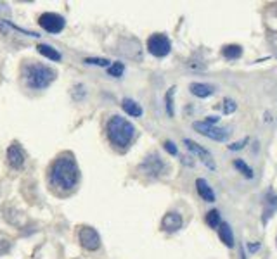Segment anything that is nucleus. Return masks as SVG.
<instances>
[{"instance_id": "f257e3e1", "label": "nucleus", "mask_w": 277, "mask_h": 259, "mask_svg": "<svg viewBox=\"0 0 277 259\" xmlns=\"http://www.w3.org/2000/svg\"><path fill=\"white\" fill-rule=\"evenodd\" d=\"M80 180L78 164L71 154H62L52 162L49 170V181L54 189L59 190H71L76 187Z\"/></svg>"}, {"instance_id": "f03ea898", "label": "nucleus", "mask_w": 277, "mask_h": 259, "mask_svg": "<svg viewBox=\"0 0 277 259\" xmlns=\"http://www.w3.org/2000/svg\"><path fill=\"white\" fill-rule=\"evenodd\" d=\"M108 138L115 147L125 149L132 144L135 137V126L121 116H113L106 125Z\"/></svg>"}, {"instance_id": "7ed1b4c3", "label": "nucleus", "mask_w": 277, "mask_h": 259, "mask_svg": "<svg viewBox=\"0 0 277 259\" xmlns=\"http://www.w3.org/2000/svg\"><path fill=\"white\" fill-rule=\"evenodd\" d=\"M25 81L30 88L33 90H44L56 80V71L49 66L44 64H28L23 69Z\"/></svg>"}, {"instance_id": "20e7f679", "label": "nucleus", "mask_w": 277, "mask_h": 259, "mask_svg": "<svg viewBox=\"0 0 277 259\" xmlns=\"http://www.w3.org/2000/svg\"><path fill=\"white\" fill-rule=\"evenodd\" d=\"M193 128L198 131V133L204 135V137L215 140V142H227L230 137V126H217V125H210L206 121H196L193 125Z\"/></svg>"}, {"instance_id": "39448f33", "label": "nucleus", "mask_w": 277, "mask_h": 259, "mask_svg": "<svg viewBox=\"0 0 277 259\" xmlns=\"http://www.w3.org/2000/svg\"><path fill=\"white\" fill-rule=\"evenodd\" d=\"M147 51L153 54L154 57H166L172 51V43L168 40L166 35L163 33H154L147 38Z\"/></svg>"}, {"instance_id": "423d86ee", "label": "nucleus", "mask_w": 277, "mask_h": 259, "mask_svg": "<svg viewBox=\"0 0 277 259\" xmlns=\"http://www.w3.org/2000/svg\"><path fill=\"white\" fill-rule=\"evenodd\" d=\"M38 25L42 26L47 33L57 35L65 30L66 21H65V17L56 14V12H44V14L38 17Z\"/></svg>"}, {"instance_id": "0eeeda50", "label": "nucleus", "mask_w": 277, "mask_h": 259, "mask_svg": "<svg viewBox=\"0 0 277 259\" xmlns=\"http://www.w3.org/2000/svg\"><path fill=\"white\" fill-rule=\"evenodd\" d=\"M139 170L147 176H160L166 171V164L161 161V157L156 152H153L144 159V162L140 164Z\"/></svg>"}, {"instance_id": "6e6552de", "label": "nucleus", "mask_w": 277, "mask_h": 259, "mask_svg": "<svg viewBox=\"0 0 277 259\" xmlns=\"http://www.w3.org/2000/svg\"><path fill=\"white\" fill-rule=\"evenodd\" d=\"M80 244L87 251H97L101 247V237H99L97 230L90 228V226H83L80 230Z\"/></svg>"}, {"instance_id": "1a4fd4ad", "label": "nucleus", "mask_w": 277, "mask_h": 259, "mask_svg": "<svg viewBox=\"0 0 277 259\" xmlns=\"http://www.w3.org/2000/svg\"><path fill=\"white\" fill-rule=\"evenodd\" d=\"M26 156L23 152V149L19 147V144H12L11 147L7 149V162L11 164V168L14 170H19V168L25 166Z\"/></svg>"}, {"instance_id": "9d476101", "label": "nucleus", "mask_w": 277, "mask_h": 259, "mask_svg": "<svg viewBox=\"0 0 277 259\" xmlns=\"http://www.w3.org/2000/svg\"><path fill=\"white\" fill-rule=\"evenodd\" d=\"M182 223H184L182 216H180L177 211H170V213H166V215L163 216L161 228L165 230V231H168V233H174V231L182 228Z\"/></svg>"}, {"instance_id": "9b49d317", "label": "nucleus", "mask_w": 277, "mask_h": 259, "mask_svg": "<svg viewBox=\"0 0 277 259\" xmlns=\"http://www.w3.org/2000/svg\"><path fill=\"white\" fill-rule=\"evenodd\" d=\"M184 144H185V147L189 149L193 154H196L198 157H201L204 162H206L208 166L213 168V162H211V154L206 151L204 147H201L199 144H196L194 140H189V138H184Z\"/></svg>"}, {"instance_id": "f8f14e48", "label": "nucleus", "mask_w": 277, "mask_h": 259, "mask_svg": "<svg viewBox=\"0 0 277 259\" xmlns=\"http://www.w3.org/2000/svg\"><path fill=\"white\" fill-rule=\"evenodd\" d=\"M196 190L199 194V197L203 199V201L206 202H215V192H213V189L210 187V183H208L204 178H198L196 180Z\"/></svg>"}, {"instance_id": "ddd939ff", "label": "nucleus", "mask_w": 277, "mask_h": 259, "mask_svg": "<svg viewBox=\"0 0 277 259\" xmlns=\"http://www.w3.org/2000/svg\"><path fill=\"white\" fill-rule=\"evenodd\" d=\"M189 90H190V93L196 95V97H199V99H206L215 92V88L208 83H190Z\"/></svg>"}, {"instance_id": "4468645a", "label": "nucleus", "mask_w": 277, "mask_h": 259, "mask_svg": "<svg viewBox=\"0 0 277 259\" xmlns=\"http://www.w3.org/2000/svg\"><path fill=\"white\" fill-rule=\"evenodd\" d=\"M219 237H220L224 245H227V247H234V231H232V228H230L229 223H220Z\"/></svg>"}, {"instance_id": "2eb2a0df", "label": "nucleus", "mask_w": 277, "mask_h": 259, "mask_svg": "<svg viewBox=\"0 0 277 259\" xmlns=\"http://www.w3.org/2000/svg\"><path fill=\"white\" fill-rule=\"evenodd\" d=\"M121 107H123V111L132 117L142 116V107H140L135 101H132V99H123V101H121Z\"/></svg>"}, {"instance_id": "dca6fc26", "label": "nucleus", "mask_w": 277, "mask_h": 259, "mask_svg": "<svg viewBox=\"0 0 277 259\" xmlns=\"http://www.w3.org/2000/svg\"><path fill=\"white\" fill-rule=\"evenodd\" d=\"M265 206H267V209L263 211V223H267L269 221V218L274 215V211L277 209V195L274 194V192H269L267 194V197H265Z\"/></svg>"}, {"instance_id": "f3484780", "label": "nucleus", "mask_w": 277, "mask_h": 259, "mask_svg": "<svg viewBox=\"0 0 277 259\" xmlns=\"http://www.w3.org/2000/svg\"><path fill=\"white\" fill-rule=\"evenodd\" d=\"M241 54H243V47H241V45H236V43L225 45V47L222 49V56H224L225 59H229V61L239 59Z\"/></svg>"}, {"instance_id": "a211bd4d", "label": "nucleus", "mask_w": 277, "mask_h": 259, "mask_svg": "<svg viewBox=\"0 0 277 259\" xmlns=\"http://www.w3.org/2000/svg\"><path fill=\"white\" fill-rule=\"evenodd\" d=\"M37 51L42 54L44 57H47V59H51V61H61V54H59L56 49L54 47H49V45H45V43H40V45H37Z\"/></svg>"}, {"instance_id": "6ab92c4d", "label": "nucleus", "mask_w": 277, "mask_h": 259, "mask_svg": "<svg viewBox=\"0 0 277 259\" xmlns=\"http://www.w3.org/2000/svg\"><path fill=\"white\" fill-rule=\"evenodd\" d=\"M232 164H234L236 170H238L243 176H246V178H253V176H255V175H253V170L243 161V159H234Z\"/></svg>"}, {"instance_id": "aec40b11", "label": "nucleus", "mask_w": 277, "mask_h": 259, "mask_svg": "<svg viewBox=\"0 0 277 259\" xmlns=\"http://www.w3.org/2000/svg\"><path fill=\"white\" fill-rule=\"evenodd\" d=\"M206 223L210 228H219L220 223H222V218H220V213L217 209H211V211L206 213Z\"/></svg>"}, {"instance_id": "412c9836", "label": "nucleus", "mask_w": 277, "mask_h": 259, "mask_svg": "<svg viewBox=\"0 0 277 259\" xmlns=\"http://www.w3.org/2000/svg\"><path fill=\"white\" fill-rule=\"evenodd\" d=\"M123 64L121 62H113V64L108 67V73H110L111 76H115V78H120L121 75H123Z\"/></svg>"}, {"instance_id": "4be33fe9", "label": "nucleus", "mask_w": 277, "mask_h": 259, "mask_svg": "<svg viewBox=\"0 0 277 259\" xmlns=\"http://www.w3.org/2000/svg\"><path fill=\"white\" fill-rule=\"evenodd\" d=\"M85 62H87V64L102 66V67H110L111 66V61H108V59H101V57H89V59H85Z\"/></svg>"}, {"instance_id": "5701e85b", "label": "nucleus", "mask_w": 277, "mask_h": 259, "mask_svg": "<svg viewBox=\"0 0 277 259\" xmlns=\"http://www.w3.org/2000/svg\"><path fill=\"white\" fill-rule=\"evenodd\" d=\"M222 107H224L225 114H230V112H234L236 109H238V104H236L232 99H225L224 104H222Z\"/></svg>"}, {"instance_id": "b1692460", "label": "nucleus", "mask_w": 277, "mask_h": 259, "mask_svg": "<svg viewBox=\"0 0 277 259\" xmlns=\"http://www.w3.org/2000/svg\"><path fill=\"white\" fill-rule=\"evenodd\" d=\"M163 147H165V151L170 154V156H177V154H179V149H177V145L174 142H170V140H166V142L163 144Z\"/></svg>"}, {"instance_id": "393cba45", "label": "nucleus", "mask_w": 277, "mask_h": 259, "mask_svg": "<svg viewBox=\"0 0 277 259\" xmlns=\"http://www.w3.org/2000/svg\"><path fill=\"white\" fill-rule=\"evenodd\" d=\"M174 92H175V88H170L166 93V109H168V114L170 116H174V109H172V95H174Z\"/></svg>"}, {"instance_id": "a878e982", "label": "nucleus", "mask_w": 277, "mask_h": 259, "mask_svg": "<svg viewBox=\"0 0 277 259\" xmlns=\"http://www.w3.org/2000/svg\"><path fill=\"white\" fill-rule=\"evenodd\" d=\"M244 144H248V138H243L241 142H236L232 145H229V149H230V151H239V149L244 147Z\"/></svg>"}, {"instance_id": "bb28decb", "label": "nucleus", "mask_w": 277, "mask_h": 259, "mask_svg": "<svg viewBox=\"0 0 277 259\" xmlns=\"http://www.w3.org/2000/svg\"><path fill=\"white\" fill-rule=\"evenodd\" d=\"M274 38L277 40V33L274 35ZM272 45H274V47H275V49H274V51H275V56H277V43H272Z\"/></svg>"}]
</instances>
